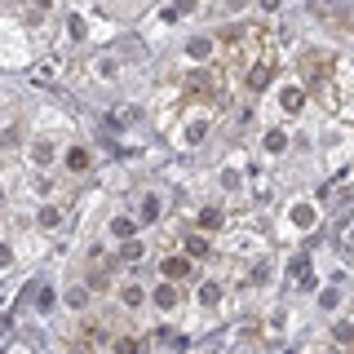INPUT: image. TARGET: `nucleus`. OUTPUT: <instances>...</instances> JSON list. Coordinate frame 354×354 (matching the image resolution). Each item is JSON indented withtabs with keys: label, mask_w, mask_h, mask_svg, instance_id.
<instances>
[{
	"label": "nucleus",
	"mask_w": 354,
	"mask_h": 354,
	"mask_svg": "<svg viewBox=\"0 0 354 354\" xmlns=\"http://www.w3.org/2000/svg\"><path fill=\"white\" fill-rule=\"evenodd\" d=\"M301 80L315 88L319 102L332 106V58H328V53H319V49L306 53V58H301Z\"/></svg>",
	"instance_id": "1"
},
{
	"label": "nucleus",
	"mask_w": 354,
	"mask_h": 354,
	"mask_svg": "<svg viewBox=\"0 0 354 354\" xmlns=\"http://www.w3.org/2000/svg\"><path fill=\"white\" fill-rule=\"evenodd\" d=\"M270 75H274V53H266V58H257L243 71V88H248V93H261V88L270 84Z\"/></svg>",
	"instance_id": "2"
},
{
	"label": "nucleus",
	"mask_w": 354,
	"mask_h": 354,
	"mask_svg": "<svg viewBox=\"0 0 354 354\" xmlns=\"http://www.w3.org/2000/svg\"><path fill=\"white\" fill-rule=\"evenodd\" d=\"M160 270H164V279L182 283V279H191V274H195V261H191V257H164Z\"/></svg>",
	"instance_id": "3"
},
{
	"label": "nucleus",
	"mask_w": 354,
	"mask_h": 354,
	"mask_svg": "<svg viewBox=\"0 0 354 354\" xmlns=\"http://www.w3.org/2000/svg\"><path fill=\"white\" fill-rule=\"evenodd\" d=\"M186 93H191V97H208V93H213V75H208V71H195L191 80H186Z\"/></svg>",
	"instance_id": "4"
},
{
	"label": "nucleus",
	"mask_w": 354,
	"mask_h": 354,
	"mask_svg": "<svg viewBox=\"0 0 354 354\" xmlns=\"http://www.w3.org/2000/svg\"><path fill=\"white\" fill-rule=\"evenodd\" d=\"M111 354H142V341L129 337V332H120V337L111 341Z\"/></svg>",
	"instance_id": "5"
},
{
	"label": "nucleus",
	"mask_w": 354,
	"mask_h": 354,
	"mask_svg": "<svg viewBox=\"0 0 354 354\" xmlns=\"http://www.w3.org/2000/svg\"><path fill=\"white\" fill-rule=\"evenodd\" d=\"M88 169V155L84 151H71V173H84Z\"/></svg>",
	"instance_id": "6"
}]
</instances>
